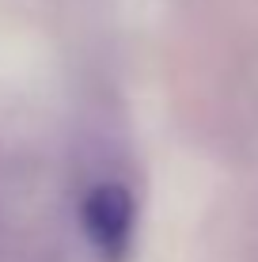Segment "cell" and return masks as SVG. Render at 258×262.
<instances>
[{"instance_id":"obj_1","label":"cell","mask_w":258,"mask_h":262,"mask_svg":"<svg viewBox=\"0 0 258 262\" xmlns=\"http://www.w3.org/2000/svg\"><path fill=\"white\" fill-rule=\"evenodd\" d=\"M80 228L103 262H126L137 232V202L122 183H99L80 202Z\"/></svg>"}]
</instances>
